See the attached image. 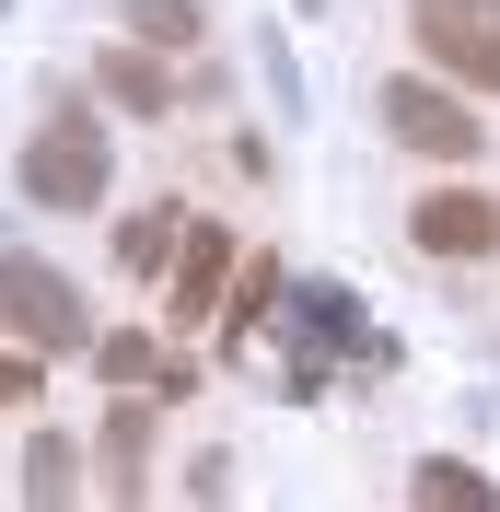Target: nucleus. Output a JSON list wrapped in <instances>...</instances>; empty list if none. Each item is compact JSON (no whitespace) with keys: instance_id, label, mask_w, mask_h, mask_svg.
I'll return each instance as SVG.
<instances>
[{"instance_id":"f257e3e1","label":"nucleus","mask_w":500,"mask_h":512,"mask_svg":"<svg viewBox=\"0 0 500 512\" xmlns=\"http://www.w3.org/2000/svg\"><path fill=\"white\" fill-rule=\"evenodd\" d=\"M105 175H117V163H105V128L82 117V105H59V117L35 128V152H24V198L35 210H94Z\"/></svg>"},{"instance_id":"f03ea898","label":"nucleus","mask_w":500,"mask_h":512,"mask_svg":"<svg viewBox=\"0 0 500 512\" xmlns=\"http://www.w3.org/2000/svg\"><path fill=\"white\" fill-rule=\"evenodd\" d=\"M407 24H419V59L500 94V0H407Z\"/></svg>"},{"instance_id":"7ed1b4c3","label":"nucleus","mask_w":500,"mask_h":512,"mask_svg":"<svg viewBox=\"0 0 500 512\" xmlns=\"http://www.w3.org/2000/svg\"><path fill=\"white\" fill-rule=\"evenodd\" d=\"M0 326L24 350H82V291L47 268V256H0Z\"/></svg>"},{"instance_id":"20e7f679","label":"nucleus","mask_w":500,"mask_h":512,"mask_svg":"<svg viewBox=\"0 0 500 512\" xmlns=\"http://www.w3.org/2000/svg\"><path fill=\"white\" fill-rule=\"evenodd\" d=\"M384 128H396L407 152H431V163H477V117L454 94H442V82H384Z\"/></svg>"},{"instance_id":"39448f33","label":"nucleus","mask_w":500,"mask_h":512,"mask_svg":"<svg viewBox=\"0 0 500 512\" xmlns=\"http://www.w3.org/2000/svg\"><path fill=\"white\" fill-rule=\"evenodd\" d=\"M407 233H419L431 256H489V245H500V198L442 187V198H419V222H407Z\"/></svg>"},{"instance_id":"423d86ee","label":"nucleus","mask_w":500,"mask_h":512,"mask_svg":"<svg viewBox=\"0 0 500 512\" xmlns=\"http://www.w3.org/2000/svg\"><path fill=\"white\" fill-rule=\"evenodd\" d=\"M221 280H233V245L198 222L187 245H175V326H198V315H210V303H221Z\"/></svg>"},{"instance_id":"0eeeda50","label":"nucleus","mask_w":500,"mask_h":512,"mask_svg":"<svg viewBox=\"0 0 500 512\" xmlns=\"http://www.w3.org/2000/svg\"><path fill=\"white\" fill-rule=\"evenodd\" d=\"M94 82H105V94L128 105V117H163V105H175V82H163V59H140V47H105V59H94Z\"/></svg>"},{"instance_id":"6e6552de","label":"nucleus","mask_w":500,"mask_h":512,"mask_svg":"<svg viewBox=\"0 0 500 512\" xmlns=\"http://www.w3.org/2000/svg\"><path fill=\"white\" fill-rule=\"evenodd\" d=\"M70 489H82V443H59V431H35V454H24V501H35V512H59Z\"/></svg>"},{"instance_id":"1a4fd4ad","label":"nucleus","mask_w":500,"mask_h":512,"mask_svg":"<svg viewBox=\"0 0 500 512\" xmlns=\"http://www.w3.org/2000/svg\"><path fill=\"white\" fill-rule=\"evenodd\" d=\"M407 501H419V512H489V478H477V466H454V454H431V466L407 478Z\"/></svg>"},{"instance_id":"9d476101","label":"nucleus","mask_w":500,"mask_h":512,"mask_svg":"<svg viewBox=\"0 0 500 512\" xmlns=\"http://www.w3.org/2000/svg\"><path fill=\"white\" fill-rule=\"evenodd\" d=\"M140 466H152V419L117 408V419H105V489H117V501H140Z\"/></svg>"},{"instance_id":"9b49d317","label":"nucleus","mask_w":500,"mask_h":512,"mask_svg":"<svg viewBox=\"0 0 500 512\" xmlns=\"http://www.w3.org/2000/svg\"><path fill=\"white\" fill-rule=\"evenodd\" d=\"M140 47H198V0H128Z\"/></svg>"},{"instance_id":"f8f14e48","label":"nucleus","mask_w":500,"mask_h":512,"mask_svg":"<svg viewBox=\"0 0 500 512\" xmlns=\"http://www.w3.org/2000/svg\"><path fill=\"white\" fill-rule=\"evenodd\" d=\"M94 361H105V384H128V396H152V384H163L152 338H94Z\"/></svg>"},{"instance_id":"ddd939ff","label":"nucleus","mask_w":500,"mask_h":512,"mask_svg":"<svg viewBox=\"0 0 500 512\" xmlns=\"http://www.w3.org/2000/svg\"><path fill=\"white\" fill-rule=\"evenodd\" d=\"M163 245H175V210H152V222H128V233H117L128 268H163Z\"/></svg>"},{"instance_id":"4468645a","label":"nucleus","mask_w":500,"mask_h":512,"mask_svg":"<svg viewBox=\"0 0 500 512\" xmlns=\"http://www.w3.org/2000/svg\"><path fill=\"white\" fill-rule=\"evenodd\" d=\"M35 384H47V373H35V350H0V408H35Z\"/></svg>"},{"instance_id":"2eb2a0df","label":"nucleus","mask_w":500,"mask_h":512,"mask_svg":"<svg viewBox=\"0 0 500 512\" xmlns=\"http://www.w3.org/2000/svg\"><path fill=\"white\" fill-rule=\"evenodd\" d=\"M268 303H280V268H245V303H233V338H245V326L268 315Z\"/></svg>"}]
</instances>
